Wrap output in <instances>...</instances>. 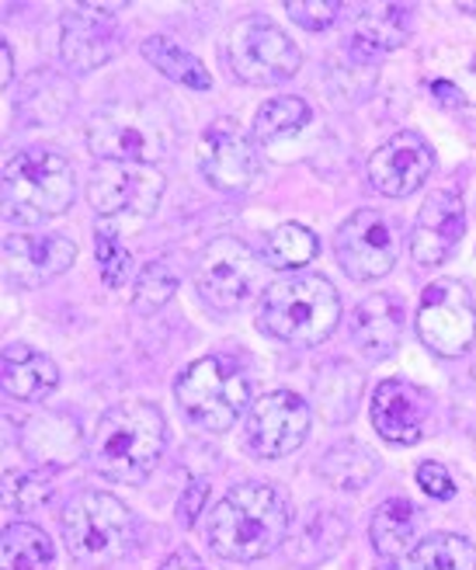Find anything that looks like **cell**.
Segmentation results:
<instances>
[{
    "instance_id": "cell-28",
    "label": "cell",
    "mask_w": 476,
    "mask_h": 570,
    "mask_svg": "<svg viewBox=\"0 0 476 570\" xmlns=\"http://www.w3.org/2000/svg\"><path fill=\"white\" fill-rule=\"evenodd\" d=\"M410 570H476V547L466 535L435 532L410 550Z\"/></svg>"
},
{
    "instance_id": "cell-12",
    "label": "cell",
    "mask_w": 476,
    "mask_h": 570,
    "mask_svg": "<svg viewBox=\"0 0 476 570\" xmlns=\"http://www.w3.org/2000/svg\"><path fill=\"white\" fill-rule=\"evenodd\" d=\"M163 188V175L150 164L101 160L88 178V203L98 216H153Z\"/></svg>"
},
{
    "instance_id": "cell-36",
    "label": "cell",
    "mask_w": 476,
    "mask_h": 570,
    "mask_svg": "<svg viewBox=\"0 0 476 570\" xmlns=\"http://www.w3.org/2000/svg\"><path fill=\"white\" fill-rule=\"evenodd\" d=\"M289 18L306 28V32H324L341 14V4H330V0H289L286 4Z\"/></svg>"
},
{
    "instance_id": "cell-19",
    "label": "cell",
    "mask_w": 476,
    "mask_h": 570,
    "mask_svg": "<svg viewBox=\"0 0 476 570\" xmlns=\"http://www.w3.org/2000/svg\"><path fill=\"white\" fill-rule=\"evenodd\" d=\"M466 234V206L456 191H435L422 206L410 230V258L417 265H445Z\"/></svg>"
},
{
    "instance_id": "cell-22",
    "label": "cell",
    "mask_w": 476,
    "mask_h": 570,
    "mask_svg": "<svg viewBox=\"0 0 476 570\" xmlns=\"http://www.w3.org/2000/svg\"><path fill=\"white\" fill-rule=\"evenodd\" d=\"M0 383H4V393L14 396L21 404H39L46 396L60 386V368L56 362L42 352H36L32 345H14L4 348V365H0Z\"/></svg>"
},
{
    "instance_id": "cell-25",
    "label": "cell",
    "mask_w": 476,
    "mask_h": 570,
    "mask_svg": "<svg viewBox=\"0 0 476 570\" xmlns=\"http://www.w3.org/2000/svg\"><path fill=\"white\" fill-rule=\"evenodd\" d=\"M414 529H417V511L410 501L404 498H389L376 508L373 525H369V539L373 550L386 560H397L400 553L414 550Z\"/></svg>"
},
{
    "instance_id": "cell-31",
    "label": "cell",
    "mask_w": 476,
    "mask_h": 570,
    "mask_svg": "<svg viewBox=\"0 0 476 570\" xmlns=\"http://www.w3.org/2000/svg\"><path fill=\"white\" fill-rule=\"evenodd\" d=\"M306 122H310V105L296 95H282V98H271L258 108L255 136L261 142H278V139L296 136Z\"/></svg>"
},
{
    "instance_id": "cell-13",
    "label": "cell",
    "mask_w": 476,
    "mask_h": 570,
    "mask_svg": "<svg viewBox=\"0 0 476 570\" xmlns=\"http://www.w3.org/2000/svg\"><path fill=\"white\" fill-rule=\"evenodd\" d=\"M129 4H77L63 14L60 56L77 73H91L116 60L122 49V28L111 11H126Z\"/></svg>"
},
{
    "instance_id": "cell-4",
    "label": "cell",
    "mask_w": 476,
    "mask_h": 570,
    "mask_svg": "<svg viewBox=\"0 0 476 570\" xmlns=\"http://www.w3.org/2000/svg\"><path fill=\"white\" fill-rule=\"evenodd\" d=\"M77 178L63 154L24 147L4 160V216L18 226H39L73 206Z\"/></svg>"
},
{
    "instance_id": "cell-29",
    "label": "cell",
    "mask_w": 476,
    "mask_h": 570,
    "mask_svg": "<svg viewBox=\"0 0 476 570\" xmlns=\"http://www.w3.org/2000/svg\"><path fill=\"white\" fill-rule=\"evenodd\" d=\"M317 234L306 230L299 223H282L268 234L265 244V265L278 272H299L303 265H310L317 258Z\"/></svg>"
},
{
    "instance_id": "cell-42",
    "label": "cell",
    "mask_w": 476,
    "mask_h": 570,
    "mask_svg": "<svg viewBox=\"0 0 476 570\" xmlns=\"http://www.w3.org/2000/svg\"><path fill=\"white\" fill-rule=\"evenodd\" d=\"M456 8H459V11H466V14H476V4H463V0H459Z\"/></svg>"
},
{
    "instance_id": "cell-2",
    "label": "cell",
    "mask_w": 476,
    "mask_h": 570,
    "mask_svg": "<svg viewBox=\"0 0 476 570\" xmlns=\"http://www.w3.org/2000/svg\"><path fill=\"white\" fill-rule=\"evenodd\" d=\"M167 445V421L150 401H126L101 414L91 435V466L111 483H143Z\"/></svg>"
},
{
    "instance_id": "cell-6",
    "label": "cell",
    "mask_w": 476,
    "mask_h": 570,
    "mask_svg": "<svg viewBox=\"0 0 476 570\" xmlns=\"http://www.w3.org/2000/svg\"><path fill=\"white\" fill-rule=\"evenodd\" d=\"M63 543L83 567H108L129 553L136 539L132 511L108 491H80L63 508Z\"/></svg>"
},
{
    "instance_id": "cell-1",
    "label": "cell",
    "mask_w": 476,
    "mask_h": 570,
    "mask_svg": "<svg viewBox=\"0 0 476 570\" xmlns=\"http://www.w3.org/2000/svg\"><path fill=\"white\" fill-rule=\"evenodd\" d=\"M292 532L289 501L275 483H237L209 515V543L222 560L250 563L278 550Z\"/></svg>"
},
{
    "instance_id": "cell-40",
    "label": "cell",
    "mask_w": 476,
    "mask_h": 570,
    "mask_svg": "<svg viewBox=\"0 0 476 570\" xmlns=\"http://www.w3.org/2000/svg\"><path fill=\"white\" fill-rule=\"evenodd\" d=\"M0 60H4V77H0V80H4V88H11V80H14V56H11L8 42L0 46Z\"/></svg>"
},
{
    "instance_id": "cell-18",
    "label": "cell",
    "mask_w": 476,
    "mask_h": 570,
    "mask_svg": "<svg viewBox=\"0 0 476 570\" xmlns=\"http://www.w3.org/2000/svg\"><path fill=\"white\" fill-rule=\"evenodd\" d=\"M77 262V244L63 234H11L4 237V278L18 289L60 278Z\"/></svg>"
},
{
    "instance_id": "cell-5",
    "label": "cell",
    "mask_w": 476,
    "mask_h": 570,
    "mask_svg": "<svg viewBox=\"0 0 476 570\" xmlns=\"http://www.w3.org/2000/svg\"><path fill=\"white\" fill-rule=\"evenodd\" d=\"M88 150L98 160L153 167L175 150V122L153 101H111L88 122Z\"/></svg>"
},
{
    "instance_id": "cell-16",
    "label": "cell",
    "mask_w": 476,
    "mask_h": 570,
    "mask_svg": "<svg viewBox=\"0 0 476 570\" xmlns=\"http://www.w3.org/2000/svg\"><path fill=\"white\" fill-rule=\"evenodd\" d=\"M373 428L394 445L425 442L435 421V396L407 380H383L373 393Z\"/></svg>"
},
{
    "instance_id": "cell-8",
    "label": "cell",
    "mask_w": 476,
    "mask_h": 570,
    "mask_svg": "<svg viewBox=\"0 0 476 570\" xmlns=\"http://www.w3.org/2000/svg\"><path fill=\"white\" fill-rule=\"evenodd\" d=\"M195 289L212 309L234 313L255 293H265V262L240 237H216L195 262Z\"/></svg>"
},
{
    "instance_id": "cell-26",
    "label": "cell",
    "mask_w": 476,
    "mask_h": 570,
    "mask_svg": "<svg viewBox=\"0 0 476 570\" xmlns=\"http://www.w3.org/2000/svg\"><path fill=\"white\" fill-rule=\"evenodd\" d=\"M143 60L150 67H157L167 80H175V83H185V88L191 91H209L212 88V77L206 70V63L199 60V56H191L188 49H181L175 39H167V36H150L143 39Z\"/></svg>"
},
{
    "instance_id": "cell-33",
    "label": "cell",
    "mask_w": 476,
    "mask_h": 570,
    "mask_svg": "<svg viewBox=\"0 0 476 570\" xmlns=\"http://www.w3.org/2000/svg\"><path fill=\"white\" fill-rule=\"evenodd\" d=\"M175 293H178L175 268L163 265V262H150L132 285V309L136 313H157Z\"/></svg>"
},
{
    "instance_id": "cell-39",
    "label": "cell",
    "mask_w": 476,
    "mask_h": 570,
    "mask_svg": "<svg viewBox=\"0 0 476 570\" xmlns=\"http://www.w3.org/2000/svg\"><path fill=\"white\" fill-rule=\"evenodd\" d=\"M160 570H206V567H202L199 553L188 550V547H181V550H175L171 557H167V560L160 563Z\"/></svg>"
},
{
    "instance_id": "cell-30",
    "label": "cell",
    "mask_w": 476,
    "mask_h": 570,
    "mask_svg": "<svg viewBox=\"0 0 476 570\" xmlns=\"http://www.w3.org/2000/svg\"><path fill=\"white\" fill-rule=\"evenodd\" d=\"M358 393H361V376L355 373L351 365L345 362H334L327 365L320 380H317V404L320 414L327 421H348L355 414L358 404Z\"/></svg>"
},
{
    "instance_id": "cell-15",
    "label": "cell",
    "mask_w": 476,
    "mask_h": 570,
    "mask_svg": "<svg viewBox=\"0 0 476 570\" xmlns=\"http://www.w3.org/2000/svg\"><path fill=\"white\" fill-rule=\"evenodd\" d=\"M310 435V407L292 390H271L250 404L247 445L261 460H286Z\"/></svg>"
},
{
    "instance_id": "cell-11",
    "label": "cell",
    "mask_w": 476,
    "mask_h": 570,
    "mask_svg": "<svg viewBox=\"0 0 476 570\" xmlns=\"http://www.w3.org/2000/svg\"><path fill=\"white\" fill-rule=\"evenodd\" d=\"M334 254L348 278L355 282H373L394 272L400 258V240L394 223L376 209H358L351 213L338 234H334Z\"/></svg>"
},
{
    "instance_id": "cell-20",
    "label": "cell",
    "mask_w": 476,
    "mask_h": 570,
    "mask_svg": "<svg viewBox=\"0 0 476 570\" xmlns=\"http://www.w3.org/2000/svg\"><path fill=\"white\" fill-rule=\"evenodd\" d=\"M407 309L400 296L376 293L366 303H358L351 313V341L366 358H389L400 348Z\"/></svg>"
},
{
    "instance_id": "cell-23",
    "label": "cell",
    "mask_w": 476,
    "mask_h": 570,
    "mask_svg": "<svg viewBox=\"0 0 476 570\" xmlns=\"http://www.w3.org/2000/svg\"><path fill=\"white\" fill-rule=\"evenodd\" d=\"M348 522L338 508L310 504L292 529V560L299 567H317L345 547Z\"/></svg>"
},
{
    "instance_id": "cell-37",
    "label": "cell",
    "mask_w": 476,
    "mask_h": 570,
    "mask_svg": "<svg viewBox=\"0 0 476 570\" xmlns=\"http://www.w3.org/2000/svg\"><path fill=\"white\" fill-rule=\"evenodd\" d=\"M417 488H422L425 494H432L435 501H449V498H456V480H453V473L445 470L442 463H435V460H428V463L417 466Z\"/></svg>"
},
{
    "instance_id": "cell-35",
    "label": "cell",
    "mask_w": 476,
    "mask_h": 570,
    "mask_svg": "<svg viewBox=\"0 0 476 570\" xmlns=\"http://www.w3.org/2000/svg\"><path fill=\"white\" fill-rule=\"evenodd\" d=\"M52 498V483L46 473H8L4 480V508L8 511H36Z\"/></svg>"
},
{
    "instance_id": "cell-21",
    "label": "cell",
    "mask_w": 476,
    "mask_h": 570,
    "mask_svg": "<svg viewBox=\"0 0 476 570\" xmlns=\"http://www.w3.org/2000/svg\"><path fill=\"white\" fill-rule=\"evenodd\" d=\"M410 36V11L400 4H379L366 8L355 18L348 36V49L358 63H379L386 52H394Z\"/></svg>"
},
{
    "instance_id": "cell-9",
    "label": "cell",
    "mask_w": 476,
    "mask_h": 570,
    "mask_svg": "<svg viewBox=\"0 0 476 570\" xmlns=\"http://www.w3.org/2000/svg\"><path fill=\"white\" fill-rule=\"evenodd\" d=\"M227 60L237 80L268 88V83H282L299 73L303 52L275 21L265 14H250L230 28Z\"/></svg>"
},
{
    "instance_id": "cell-24",
    "label": "cell",
    "mask_w": 476,
    "mask_h": 570,
    "mask_svg": "<svg viewBox=\"0 0 476 570\" xmlns=\"http://www.w3.org/2000/svg\"><path fill=\"white\" fill-rule=\"evenodd\" d=\"M376 473H379L376 452L361 442L330 445L320 460V476L330 483L334 491H361L376 480Z\"/></svg>"
},
{
    "instance_id": "cell-3",
    "label": "cell",
    "mask_w": 476,
    "mask_h": 570,
    "mask_svg": "<svg viewBox=\"0 0 476 570\" xmlns=\"http://www.w3.org/2000/svg\"><path fill=\"white\" fill-rule=\"evenodd\" d=\"M261 327L296 348H314L334 334L341 321V296L324 275L296 272L271 282L261 293Z\"/></svg>"
},
{
    "instance_id": "cell-7",
    "label": "cell",
    "mask_w": 476,
    "mask_h": 570,
    "mask_svg": "<svg viewBox=\"0 0 476 570\" xmlns=\"http://www.w3.org/2000/svg\"><path fill=\"white\" fill-rule=\"evenodd\" d=\"M175 396L188 421L219 435L240 421L244 407L250 404V386L230 358L202 355L178 376Z\"/></svg>"
},
{
    "instance_id": "cell-10",
    "label": "cell",
    "mask_w": 476,
    "mask_h": 570,
    "mask_svg": "<svg viewBox=\"0 0 476 570\" xmlns=\"http://www.w3.org/2000/svg\"><path fill=\"white\" fill-rule=\"evenodd\" d=\"M417 334L442 358H463L476 341V306L463 282L438 278L417 303Z\"/></svg>"
},
{
    "instance_id": "cell-32",
    "label": "cell",
    "mask_w": 476,
    "mask_h": 570,
    "mask_svg": "<svg viewBox=\"0 0 476 570\" xmlns=\"http://www.w3.org/2000/svg\"><path fill=\"white\" fill-rule=\"evenodd\" d=\"M432 95L442 108L456 111V116L476 119V63L463 67V73H438L432 77Z\"/></svg>"
},
{
    "instance_id": "cell-38",
    "label": "cell",
    "mask_w": 476,
    "mask_h": 570,
    "mask_svg": "<svg viewBox=\"0 0 476 570\" xmlns=\"http://www.w3.org/2000/svg\"><path fill=\"white\" fill-rule=\"evenodd\" d=\"M206 494H209L206 480H191L188 488H185V494H181V504H178V519H181V525H185V529H191V525H195V519L202 515Z\"/></svg>"
},
{
    "instance_id": "cell-41",
    "label": "cell",
    "mask_w": 476,
    "mask_h": 570,
    "mask_svg": "<svg viewBox=\"0 0 476 570\" xmlns=\"http://www.w3.org/2000/svg\"><path fill=\"white\" fill-rule=\"evenodd\" d=\"M376 570H400V567H397V560H383V563H379Z\"/></svg>"
},
{
    "instance_id": "cell-27",
    "label": "cell",
    "mask_w": 476,
    "mask_h": 570,
    "mask_svg": "<svg viewBox=\"0 0 476 570\" xmlns=\"http://www.w3.org/2000/svg\"><path fill=\"white\" fill-rule=\"evenodd\" d=\"M0 563H4V570H52V539L32 522H14L0 539Z\"/></svg>"
},
{
    "instance_id": "cell-17",
    "label": "cell",
    "mask_w": 476,
    "mask_h": 570,
    "mask_svg": "<svg viewBox=\"0 0 476 570\" xmlns=\"http://www.w3.org/2000/svg\"><path fill=\"white\" fill-rule=\"evenodd\" d=\"M435 170V150L414 129L394 132L369 157V181L386 198H407L422 188Z\"/></svg>"
},
{
    "instance_id": "cell-14",
    "label": "cell",
    "mask_w": 476,
    "mask_h": 570,
    "mask_svg": "<svg viewBox=\"0 0 476 570\" xmlns=\"http://www.w3.org/2000/svg\"><path fill=\"white\" fill-rule=\"evenodd\" d=\"M199 170L219 191H247L261 178V154L234 119H219L199 139Z\"/></svg>"
},
{
    "instance_id": "cell-34",
    "label": "cell",
    "mask_w": 476,
    "mask_h": 570,
    "mask_svg": "<svg viewBox=\"0 0 476 570\" xmlns=\"http://www.w3.org/2000/svg\"><path fill=\"white\" fill-rule=\"evenodd\" d=\"M95 254H98V268H101V282L108 289H122L129 282V268H132V254L129 247L119 240V234L111 226H101L95 230Z\"/></svg>"
}]
</instances>
